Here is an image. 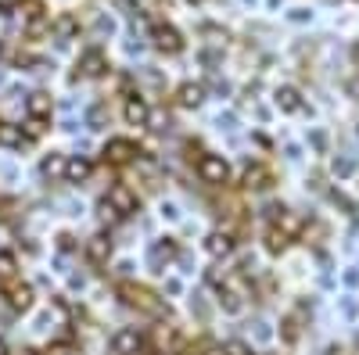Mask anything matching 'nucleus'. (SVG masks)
<instances>
[{
  "label": "nucleus",
  "mask_w": 359,
  "mask_h": 355,
  "mask_svg": "<svg viewBox=\"0 0 359 355\" xmlns=\"http://www.w3.org/2000/svg\"><path fill=\"white\" fill-rule=\"evenodd\" d=\"M118 298H123L130 309L137 312H147V316H169V305H162L158 294H151L140 284H118Z\"/></svg>",
  "instance_id": "1"
},
{
  "label": "nucleus",
  "mask_w": 359,
  "mask_h": 355,
  "mask_svg": "<svg viewBox=\"0 0 359 355\" xmlns=\"http://www.w3.org/2000/svg\"><path fill=\"white\" fill-rule=\"evenodd\" d=\"M101 209H104V216H111V219H130V216L140 209V201H137L133 187L115 183V187H108V194H104V201H101Z\"/></svg>",
  "instance_id": "2"
},
{
  "label": "nucleus",
  "mask_w": 359,
  "mask_h": 355,
  "mask_svg": "<svg viewBox=\"0 0 359 355\" xmlns=\"http://www.w3.org/2000/svg\"><path fill=\"white\" fill-rule=\"evenodd\" d=\"M194 169L201 176V183H208V187H223L230 180V165H226L223 155H201Z\"/></svg>",
  "instance_id": "3"
},
{
  "label": "nucleus",
  "mask_w": 359,
  "mask_h": 355,
  "mask_svg": "<svg viewBox=\"0 0 359 355\" xmlns=\"http://www.w3.org/2000/svg\"><path fill=\"white\" fill-rule=\"evenodd\" d=\"M137 144L133 140H123V137H118V140H108L104 144V162L108 165H130V162H137Z\"/></svg>",
  "instance_id": "4"
},
{
  "label": "nucleus",
  "mask_w": 359,
  "mask_h": 355,
  "mask_svg": "<svg viewBox=\"0 0 359 355\" xmlns=\"http://www.w3.org/2000/svg\"><path fill=\"white\" fill-rule=\"evenodd\" d=\"M269 226H277L287 241H291V237L302 230V219H298L291 209H284V204H273V209H269Z\"/></svg>",
  "instance_id": "5"
},
{
  "label": "nucleus",
  "mask_w": 359,
  "mask_h": 355,
  "mask_svg": "<svg viewBox=\"0 0 359 355\" xmlns=\"http://www.w3.org/2000/svg\"><path fill=\"white\" fill-rule=\"evenodd\" d=\"M111 351H115V355H137V351H144V337L137 334V327L115 330V334H111Z\"/></svg>",
  "instance_id": "6"
},
{
  "label": "nucleus",
  "mask_w": 359,
  "mask_h": 355,
  "mask_svg": "<svg viewBox=\"0 0 359 355\" xmlns=\"http://www.w3.org/2000/svg\"><path fill=\"white\" fill-rule=\"evenodd\" d=\"M155 47L165 50V54H180V50H184V36H180L172 25H162V22H158V25H155Z\"/></svg>",
  "instance_id": "7"
},
{
  "label": "nucleus",
  "mask_w": 359,
  "mask_h": 355,
  "mask_svg": "<svg viewBox=\"0 0 359 355\" xmlns=\"http://www.w3.org/2000/svg\"><path fill=\"white\" fill-rule=\"evenodd\" d=\"M18 11H22V18H25V29H29V33H40V29L47 25V15H43V4H40V0H22Z\"/></svg>",
  "instance_id": "8"
},
{
  "label": "nucleus",
  "mask_w": 359,
  "mask_h": 355,
  "mask_svg": "<svg viewBox=\"0 0 359 355\" xmlns=\"http://www.w3.org/2000/svg\"><path fill=\"white\" fill-rule=\"evenodd\" d=\"M205 251L212 255V258H226L233 251V237L226 230H216V233H208L205 237Z\"/></svg>",
  "instance_id": "9"
},
{
  "label": "nucleus",
  "mask_w": 359,
  "mask_h": 355,
  "mask_svg": "<svg viewBox=\"0 0 359 355\" xmlns=\"http://www.w3.org/2000/svg\"><path fill=\"white\" fill-rule=\"evenodd\" d=\"M126 123L130 126H147L151 123V108H147V101L144 97H126Z\"/></svg>",
  "instance_id": "10"
},
{
  "label": "nucleus",
  "mask_w": 359,
  "mask_h": 355,
  "mask_svg": "<svg viewBox=\"0 0 359 355\" xmlns=\"http://www.w3.org/2000/svg\"><path fill=\"white\" fill-rule=\"evenodd\" d=\"M90 172H94V162H90V158H83V155L65 158V180H69V183H83V180H90Z\"/></svg>",
  "instance_id": "11"
},
{
  "label": "nucleus",
  "mask_w": 359,
  "mask_h": 355,
  "mask_svg": "<svg viewBox=\"0 0 359 355\" xmlns=\"http://www.w3.org/2000/svg\"><path fill=\"white\" fill-rule=\"evenodd\" d=\"M219 302H223L226 312H241L245 309V291L237 287V284H230V280H223L219 284Z\"/></svg>",
  "instance_id": "12"
},
{
  "label": "nucleus",
  "mask_w": 359,
  "mask_h": 355,
  "mask_svg": "<svg viewBox=\"0 0 359 355\" xmlns=\"http://www.w3.org/2000/svg\"><path fill=\"white\" fill-rule=\"evenodd\" d=\"M8 305L15 312H25L29 305H33V287H29V284H11L8 287Z\"/></svg>",
  "instance_id": "13"
},
{
  "label": "nucleus",
  "mask_w": 359,
  "mask_h": 355,
  "mask_svg": "<svg viewBox=\"0 0 359 355\" xmlns=\"http://www.w3.org/2000/svg\"><path fill=\"white\" fill-rule=\"evenodd\" d=\"M172 258H176V244L169 241V237H162V241L151 244V265H155V270H165Z\"/></svg>",
  "instance_id": "14"
},
{
  "label": "nucleus",
  "mask_w": 359,
  "mask_h": 355,
  "mask_svg": "<svg viewBox=\"0 0 359 355\" xmlns=\"http://www.w3.org/2000/svg\"><path fill=\"white\" fill-rule=\"evenodd\" d=\"M104 69H108V62H104V54H101V50H86V54L79 57V72H83V76H90V79L101 76Z\"/></svg>",
  "instance_id": "15"
},
{
  "label": "nucleus",
  "mask_w": 359,
  "mask_h": 355,
  "mask_svg": "<svg viewBox=\"0 0 359 355\" xmlns=\"http://www.w3.org/2000/svg\"><path fill=\"white\" fill-rule=\"evenodd\" d=\"M269 180H273V176H269L266 165H248V169H245V187H248V190H266Z\"/></svg>",
  "instance_id": "16"
},
{
  "label": "nucleus",
  "mask_w": 359,
  "mask_h": 355,
  "mask_svg": "<svg viewBox=\"0 0 359 355\" xmlns=\"http://www.w3.org/2000/svg\"><path fill=\"white\" fill-rule=\"evenodd\" d=\"M86 255L94 258V262H104L108 255H111V241H108V233H94L86 241Z\"/></svg>",
  "instance_id": "17"
},
{
  "label": "nucleus",
  "mask_w": 359,
  "mask_h": 355,
  "mask_svg": "<svg viewBox=\"0 0 359 355\" xmlns=\"http://www.w3.org/2000/svg\"><path fill=\"white\" fill-rule=\"evenodd\" d=\"M176 101L184 104V108H198V104L205 101V86H198V83H184V86H180V94H176Z\"/></svg>",
  "instance_id": "18"
},
{
  "label": "nucleus",
  "mask_w": 359,
  "mask_h": 355,
  "mask_svg": "<svg viewBox=\"0 0 359 355\" xmlns=\"http://www.w3.org/2000/svg\"><path fill=\"white\" fill-rule=\"evenodd\" d=\"M25 111H29V118H43V123H47V115H50V97H47V94H29Z\"/></svg>",
  "instance_id": "19"
},
{
  "label": "nucleus",
  "mask_w": 359,
  "mask_h": 355,
  "mask_svg": "<svg viewBox=\"0 0 359 355\" xmlns=\"http://www.w3.org/2000/svg\"><path fill=\"white\" fill-rule=\"evenodd\" d=\"M40 172L47 176V180H57V176H65V155H57V151H50L43 162H40Z\"/></svg>",
  "instance_id": "20"
},
{
  "label": "nucleus",
  "mask_w": 359,
  "mask_h": 355,
  "mask_svg": "<svg viewBox=\"0 0 359 355\" xmlns=\"http://www.w3.org/2000/svg\"><path fill=\"white\" fill-rule=\"evenodd\" d=\"M25 137H22V126H11V123H0V147H22Z\"/></svg>",
  "instance_id": "21"
},
{
  "label": "nucleus",
  "mask_w": 359,
  "mask_h": 355,
  "mask_svg": "<svg viewBox=\"0 0 359 355\" xmlns=\"http://www.w3.org/2000/svg\"><path fill=\"white\" fill-rule=\"evenodd\" d=\"M15 273H18V262H15V255L11 251H0V280H15Z\"/></svg>",
  "instance_id": "22"
},
{
  "label": "nucleus",
  "mask_w": 359,
  "mask_h": 355,
  "mask_svg": "<svg viewBox=\"0 0 359 355\" xmlns=\"http://www.w3.org/2000/svg\"><path fill=\"white\" fill-rule=\"evenodd\" d=\"M277 104H280L284 111H298V108H302V101H298V90H291V86H284V90L277 94Z\"/></svg>",
  "instance_id": "23"
},
{
  "label": "nucleus",
  "mask_w": 359,
  "mask_h": 355,
  "mask_svg": "<svg viewBox=\"0 0 359 355\" xmlns=\"http://www.w3.org/2000/svg\"><path fill=\"white\" fill-rule=\"evenodd\" d=\"M266 248H269V251H284V248H287V237H284L277 226H269V230H266Z\"/></svg>",
  "instance_id": "24"
},
{
  "label": "nucleus",
  "mask_w": 359,
  "mask_h": 355,
  "mask_svg": "<svg viewBox=\"0 0 359 355\" xmlns=\"http://www.w3.org/2000/svg\"><path fill=\"white\" fill-rule=\"evenodd\" d=\"M223 355H252V348L245 341H226L223 344Z\"/></svg>",
  "instance_id": "25"
},
{
  "label": "nucleus",
  "mask_w": 359,
  "mask_h": 355,
  "mask_svg": "<svg viewBox=\"0 0 359 355\" xmlns=\"http://www.w3.org/2000/svg\"><path fill=\"white\" fill-rule=\"evenodd\" d=\"M352 169H355V162H348V158H334V172H338V176H348Z\"/></svg>",
  "instance_id": "26"
},
{
  "label": "nucleus",
  "mask_w": 359,
  "mask_h": 355,
  "mask_svg": "<svg viewBox=\"0 0 359 355\" xmlns=\"http://www.w3.org/2000/svg\"><path fill=\"white\" fill-rule=\"evenodd\" d=\"M298 337V327H294V316L291 319H284V341H294Z\"/></svg>",
  "instance_id": "27"
},
{
  "label": "nucleus",
  "mask_w": 359,
  "mask_h": 355,
  "mask_svg": "<svg viewBox=\"0 0 359 355\" xmlns=\"http://www.w3.org/2000/svg\"><path fill=\"white\" fill-rule=\"evenodd\" d=\"M255 337H259V341L269 337V327H266V323H255Z\"/></svg>",
  "instance_id": "28"
},
{
  "label": "nucleus",
  "mask_w": 359,
  "mask_h": 355,
  "mask_svg": "<svg viewBox=\"0 0 359 355\" xmlns=\"http://www.w3.org/2000/svg\"><path fill=\"white\" fill-rule=\"evenodd\" d=\"M345 284H348V287H355V284H359V273H355V270H348V273H345Z\"/></svg>",
  "instance_id": "29"
},
{
  "label": "nucleus",
  "mask_w": 359,
  "mask_h": 355,
  "mask_svg": "<svg viewBox=\"0 0 359 355\" xmlns=\"http://www.w3.org/2000/svg\"><path fill=\"white\" fill-rule=\"evenodd\" d=\"M0 355H8V348H4V341H0Z\"/></svg>",
  "instance_id": "30"
},
{
  "label": "nucleus",
  "mask_w": 359,
  "mask_h": 355,
  "mask_svg": "<svg viewBox=\"0 0 359 355\" xmlns=\"http://www.w3.org/2000/svg\"><path fill=\"white\" fill-rule=\"evenodd\" d=\"M147 355H169V351H147Z\"/></svg>",
  "instance_id": "31"
},
{
  "label": "nucleus",
  "mask_w": 359,
  "mask_h": 355,
  "mask_svg": "<svg viewBox=\"0 0 359 355\" xmlns=\"http://www.w3.org/2000/svg\"><path fill=\"white\" fill-rule=\"evenodd\" d=\"M205 355H223V351H205Z\"/></svg>",
  "instance_id": "32"
},
{
  "label": "nucleus",
  "mask_w": 359,
  "mask_h": 355,
  "mask_svg": "<svg viewBox=\"0 0 359 355\" xmlns=\"http://www.w3.org/2000/svg\"><path fill=\"white\" fill-rule=\"evenodd\" d=\"M137 355H147V351H137Z\"/></svg>",
  "instance_id": "33"
}]
</instances>
